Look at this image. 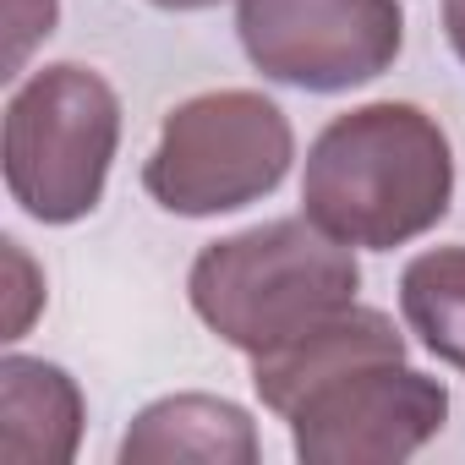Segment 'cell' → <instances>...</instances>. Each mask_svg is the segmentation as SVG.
<instances>
[{
    "label": "cell",
    "instance_id": "obj_1",
    "mask_svg": "<svg viewBox=\"0 0 465 465\" xmlns=\"http://www.w3.org/2000/svg\"><path fill=\"white\" fill-rule=\"evenodd\" d=\"M454 203V148L449 132L400 99H378L334 115L302 175V208L334 242L361 252H394L449 213Z\"/></svg>",
    "mask_w": 465,
    "mask_h": 465
},
{
    "label": "cell",
    "instance_id": "obj_2",
    "mask_svg": "<svg viewBox=\"0 0 465 465\" xmlns=\"http://www.w3.org/2000/svg\"><path fill=\"white\" fill-rule=\"evenodd\" d=\"M361 291L356 247L334 242L323 224L269 219L197 252L186 274L192 312L242 356H263L312 323L351 307Z\"/></svg>",
    "mask_w": 465,
    "mask_h": 465
},
{
    "label": "cell",
    "instance_id": "obj_3",
    "mask_svg": "<svg viewBox=\"0 0 465 465\" xmlns=\"http://www.w3.org/2000/svg\"><path fill=\"white\" fill-rule=\"evenodd\" d=\"M121 148V99L83 66H39L6 104V192L39 224H77L99 208Z\"/></svg>",
    "mask_w": 465,
    "mask_h": 465
},
{
    "label": "cell",
    "instance_id": "obj_4",
    "mask_svg": "<svg viewBox=\"0 0 465 465\" xmlns=\"http://www.w3.org/2000/svg\"><path fill=\"white\" fill-rule=\"evenodd\" d=\"M296 159L291 115L252 88H213L175 104L143 164V186L181 219L236 213L280 192Z\"/></svg>",
    "mask_w": 465,
    "mask_h": 465
},
{
    "label": "cell",
    "instance_id": "obj_5",
    "mask_svg": "<svg viewBox=\"0 0 465 465\" xmlns=\"http://www.w3.org/2000/svg\"><path fill=\"white\" fill-rule=\"evenodd\" d=\"M247 61L302 94H345L383 77L405 45L400 0H242Z\"/></svg>",
    "mask_w": 465,
    "mask_h": 465
},
{
    "label": "cell",
    "instance_id": "obj_6",
    "mask_svg": "<svg viewBox=\"0 0 465 465\" xmlns=\"http://www.w3.org/2000/svg\"><path fill=\"white\" fill-rule=\"evenodd\" d=\"M285 421L307 465H400L443 432L449 389L405 356H383L329 378Z\"/></svg>",
    "mask_w": 465,
    "mask_h": 465
},
{
    "label": "cell",
    "instance_id": "obj_7",
    "mask_svg": "<svg viewBox=\"0 0 465 465\" xmlns=\"http://www.w3.org/2000/svg\"><path fill=\"white\" fill-rule=\"evenodd\" d=\"M383 356H405V334L394 329L389 312L378 307H340L334 318L312 323L307 334L252 356V389L274 416H291L312 389H323L329 378L361 367V361H383Z\"/></svg>",
    "mask_w": 465,
    "mask_h": 465
},
{
    "label": "cell",
    "instance_id": "obj_8",
    "mask_svg": "<svg viewBox=\"0 0 465 465\" xmlns=\"http://www.w3.org/2000/svg\"><path fill=\"white\" fill-rule=\"evenodd\" d=\"M83 438V389L39 356L0 361V465H66Z\"/></svg>",
    "mask_w": 465,
    "mask_h": 465
},
{
    "label": "cell",
    "instance_id": "obj_9",
    "mask_svg": "<svg viewBox=\"0 0 465 465\" xmlns=\"http://www.w3.org/2000/svg\"><path fill=\"white\" fill-rule=\"evenodd\" d=\"M258 427L236 400L219 394H170L137 411V421L121 438V465H170V460H203V465H252Z\"/></svg>",
    "mask_w": 465,
    "mask_h": 465
},
{
    "label": "cell",
    "instance_id": "obj_10",
    "mask_svg": "<svg viewBox=\"0 0 465 465\" xmlns=\"http://www.w3.org/2000/svg\"><path fill=\"white\" fill-rule=\"evenodd\" d=\"M400 312L443 367L465 372V247L411 258L400 274Z\"/></svg>",
    "mask_w": 465,
    "mask_h": 465
},
{
    "label": "cell",
    "instance_id": "obj_11",
    "mask_svg": "<svg viewBox=\"0 0 465 465\" xmlns=\"http://www.w3.org/2000/svg\"><path fill=\"white\" fill-rule=\"evenodd\" d=\"M443 34H449L454 55L465 61V0H443Z\"/></svg>",
    "mask_w": 465,
    "mask_h": 465
},
{
    "label": "cell",
    "instance_id": "obj_12",
    "mask_svg": "<svg viewBox=\"0 0 465 465\" xmlns=\"http://www.w3.org/2000/svg\"><path fill=\"white\" fill-rule=\"evenodd\" d=\"M148 6H159V12H208L219 0H148Z\"/></svg>",
    "mask_w": 465,
    "mask_h": 465
}]
</instances>
